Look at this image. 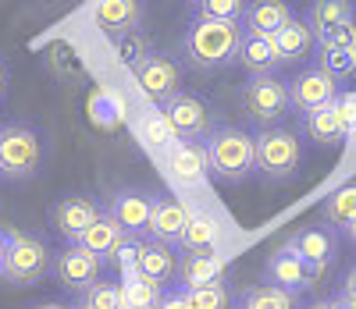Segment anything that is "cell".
Masks as SVG:
<instances>
[{
  "mask_svg": "<svg viewBox=\"0 0 356 309\" xmlns=\"http://www.w3.org/2000/svg\"><path fill=\"white\" fill-rule=\"evenodd\" d=\"M243 28L235 22H203L193 18L186 36H182V53L193 68L200 72H221L235 65V50H239Z\"/></svg>",
  "mask_w": 356,
  "mask_h": 309,
  "instance_id": "6da1fadb",
  "label": "cell"
},
{
  "mask_svg": "<svg viewBox=\"0 0 356 309\" xmlns=\"http://www.w3.org/2000/svg\"><path fill=\"white\" fill-rule=\"evenodd\" d=\"M207 171L225 185H243L253 174V135L235 125H214L203 135Z\"/></svg>",
  "mask_w": 356,
  "mask_h": 309,
  "instance_id": "7a4b0ae2",
  "label": "cell"
},
{
  "mask_svg": "<svg viewBox=\"0 0 356 309\" xmlns=\"http://www.w3.org/2000/svg\"><path fill=\"white\" fill-rule=\"evenodd\" d=\"M300 164H303V146L296 132L260 128L253 135V174L267 181H285V178H296Z\"/></svg>",
  "mask_w": 356,
  "mask_h": 309,
  "instance_id": "3957f363",
  "label": "cell"
},
{
  "mask_svg": "<svg viewBox=\"0 0 356 309\" xmlns=\"http://www.w3.org/2000/svg\"><path fill=\"white\" fill-rule=\"evenodd\" d=\"M50 270V245L40 235L29 231H4V277L18 288H29L43 281V274Z\"/></svg>",
  "mask_w": 356,
  "mask_h": 309,
  "instance_id": "277c9868",
  "label": "cell"
},
{
  "mask_svg": "<svg viewBox=\"0 0 356 309\" xmlns=\"http://www.w3.org/2000/svg\"><path fill=\"white\" fill-rule=\"evenodd\" d=\"M43 167V139L25 125H0V178H33Z\"/></svg>",
  "mask_w": 356,
  "mask_h": 309,
  "instance_id": "5b68a950",
  "label": "cell"
},
{
  "mask_svg": "<svg viewBox=\"0 0 356 309\" xmlns=\"http://www.w3.org/2000/svg\"><path fill=\"white\" fill-rule=\"evenodd\" d=\"M243 110L257 128H275L278 121H285L289 110V89L285 78L278 75H253L243 85Z\"/></svg>",
  "mask_w": 356,
  "mask_h": 309,
  "instance_id": "8992f818",
  "label": "cell"
},
{
  "mask_svg": "<svg viewBox=\"0 0 356 309\" xmlns=\"http://www.w3.org/2000/svg\"><path fill=\"white\" fill-rule=\"evenodd\" d=\"M157 110L168 121V128L175 132V139H182V142H203V135L214 128V110L196 92H175Z\"/></svg>",
  "mask_w": 356,
  "mask_h": 309,
  "instance_id": "52a82bcc",
  "label": "cell"
},
{
  "mask_svg": "<svg viewBox=\"0 0 356 309\" xmlns=\"http://www.w3.org/2000/svg\"><path fill=\"white\" fill-rule=\"evenodd\" d=\"M285 249L300 260L314 277H321V274H328L335 267V260H339V235L328 224H310V228L296 231Z\"/></svg>",
  "mask_w": 356,
  "mask_h": 309,
  "instance_id": "ba28073f",
  "label": "cell"
},
{
  "mask_svg": "<svg viewBox=\"0 0 356 309\" xmlns=\"http://www.w3.org/2000/svg\"><path fill=\"white\" fill-rule=\"evenodd\" d=\"M285 89H289V110H296L303 117V114L332 103L339 97V78L328 75L321 65H310L303 72H296L292 82H285Z\"/></svg>",
  "mask_w": 356,
  "mask_h": 309,
  "instance_id": "9c48e42d",
  "label": "cell"
},
{
  "mask_svg": "<svg viewBox=\"0 0 356 309\" xmlns=\"http://www.w3.org/2000/svg\"><path fill=\"white\" fill-rule=\"evenodd\" d=\"M132 75H136L139 89H143L157 107H161L164 100H171L175 92H182V65H178L175 57H168V53L143 57L139 65L132 68Z\"/></svg>",
  "mask_w": 356,
  "mask_h": 309,
  "instance_id": "30bf717a",
  "label": "cell"
},
{
  "mask_svg": "<svg viewBox=\"0 0 356 309\" xmlns=\"http://www.w3.org/2000/svg\"><path fill=\"white\" fill-rule=\"evenodd\" d=\"M150 210H154V192L143 189H118L107 203V217L122 228L129 238H146V224H150Z\"/></svg>",
  "mask_w": 356,
  "mask_h": 309,
  "instance_id": "8fae6325",
  "label": "cell"
},
{
  "mask_svg": "<svg viewBox=\"0 0 356 309\" xmlns=\"http://www.w3.org/2000/svg\"><path fill=\"white\" fill-rule=\"evenodd\" d=\"M50 270H54V281L61 288H72V292H86L100 281V260L93 253H86L82 245H68L61 249L54 260H50Z\"/></svg>",
  "mask_w": 356,
  "mask_h": 309,
  "instance_id": "7c38bea8",
  "label": "cell"
},
{
  "mask_svg": "<svg viewBox=\"0 0 356 309\" xmlns=\"http://www.w3.org/2000/svg\"><path fill=\"white\" fill-rule=\"evenodd\" d=\"M104 213V206L93 199V196H65L50 206V224L57 228V235L68 238L72 245L79 242V235L93 224Z\"/></svg>",
  "mask_w": 356,
  "mask_h": 309,
  "instance_id": "4fadbf2b",
  "label": "cell"
},
{
  "mask_svg": "<svg viewBox=\"0 0 356 309\" xmlns=\"http://www.w3.org/2000/svg\"><path fill=\"white\" fill-rule=\"evenodd\" d=\"M161 157H164L168 178L178 185V189H196V185H203V178H207V157H203V146L200 142L175 139L161 153Z\"/></svg>",
  "mask_w": 356,
  "mask_h": 309,
  "instance_id": "5bb4252c",
  "label": "cell"
},
{
  "mask_svg": "<svg viewBox=\"0 0 356 309\" xmlns=\"http://www.w3.org/2000/svg\"><path fill=\"white\" fill-rule=\"evenodd\" d=\"M189 224V206L175 196H154V210H150V224H146V238H154L168 249H178L182 231Z\"/></svg>",
  "mask_w": 356,
  "mask_h": 309,
  "instance_id": "9a60e30c",
  "label": "cell"
},
{
  "mask_svg": "<svg viewBox=\"0 0 356 309\" xmlns=\"http://www.w3.org/2000/svg\"><path fill=\"white\" fill-rule=\"evenodd\" d=\"M89 18H93V25L104 28L111 40L125 36V33L143 25V0H93V4H89Z\"/></svg>",
  "mask_w": 356,
  "mask_h": 309,
  "instance_id": "2e32d148",
  "label": "cell"
},
{
  "mask_svg": "<svg viewBox=\"0 0 356 309\" xmlns=\"http://www.w3.org/2000/svg\"><path fill=\"white\" fill-rule=\"evenodd\" d=\"M317 50H321V68L328 75L335 78L356 75V22L317 40Z\"/></svg>",
  "mask_w": 356,
  "mask_h": 309,
  "instance_id": "e0dca14e",
  "label": "cell"
},
{
  "mask_svg": "<svg viewBox=\"0 0 356 309\" xmlns=\"http://www.w3.org/2000/svg\"><path fill=\"white\" fill-rule=\"evenodd\" d=\"M292 15L296 11L285 4V0H246L239 28L250 33V36H267V40H271Z\"/></svg>",
  "mask_w": 356,
  "mask_h": 309,
  "instance_id": "ac0fdd59",
  "label": "cell"
},
{
  "mask_svg": "<svg viewBox=\"0 0 356 309\" xmlns=\"http://www.w3.org/2000/svg\"><path fill=\"white\" fill-rule=\"evenodd\" d=\"M271 43H275V53H278V65H303V60L317 50V40L300 15H292L271 36Z\"/></svg>",
  "mask_w": 356,
  "mask_h": 309,
  "instance_id": "d6986e66",
  "label": "cell"
},
{
  "mask_svg": "<svg viewBox=\"0 0 356 309\" xmlns=\"http://www.w3.org/2000/svg\"><path fill=\"white\" fill-rule=\"evenodd\" d=\"M175 267H178V260H175V253L168 249V245H161L154 238H139L132 274L146 277V281H154L161 288H168V281H175Z\"/></svg>",
  "mask_w": 356,
  "mask_h": 309,
  "instance_id": "ffe728a7",
  "label": "cell"
},
{
  "mask_svg": "<svg viewBox=\"0 0 356 309\" xmlns=\"http://www.w3.org/2000/svg\"><path fill=\"white\" fill-rule=\"evenodd\" d=\"M314 281H317V277L300 260H296L289 249H278V253H271V260H267V285H275V288H282V292H289L296 299H300L303 292H310Z\"/></svg>",
  "mask_w": 356,
  "mask_h": 309,
  "instance_id": "44dd1931",
  "label": "cell"
},
{
  "mask_svg": "<svg viewBox=\"0 0 356 309\" xmlns=\"http://www.w3.org/2000/svg\"><path fill=\"white\" fill-rule=\"evenodd\" d=\"M353 0H314V4L307 8V28L314 33V40H324L328 33H335V28H346L353 25Z\"/></svg>",
  "mask_w": 356,
  "mask_h": 309,
  "instance_id": "7402d4cb",
  "label": "cell"
},
{
  "mask_svg": "<svg viewBox=\"0 0 356 309\" xmlns=\"http://www.w3.org/2000/svg\"><path fill=\"white\" fill-rule=\"evenodd\" d=\"M235 65L246 68L250 78H253V75H275V72L282 68V65H278V53H275V43L267 40V36H250V33L239 36Z\"/></svg>",
  "mask_w": 356,
  "mask_h": 309,
  "instance_id": "603a6c76",
  "label": "cell"
},
{
  "mask_svg": "<svg viewBox=\"0 0 356 309\" xmlns=\"http://www.w3.org/2000/svg\"><path fill=\"white\" fill-rule=\"evenodd\" d=\"M175 277H178V292H196L203 285H211L221 277V260L218 256H193V253H182V260H178L175 267Z\"/></svg>",
  "mask_w": 356,
  "mask_h": 309,
  "instance_id": "cb8c5ba5",
  "label": "cell"
},
{
  "mask_svg": "<svg viewBox=\"0 0 356 309\" xmlns=\"http://www.w3.org/2000/svg\"><path fill=\"white\" fill-rule=\"evenodd\" d=\"M129 235L122 231V228H118L111 217H107V213H100V217L93 221V224H89L82 235H79V242L75 245H82V249L86 253H93L97 260H111L114 256V249H118V245H122Z\"/></svg>",
  "mask_w": 356,
  "mask_h": 309,
  "instance_id": "d4e9b609",
  "label": "cell"
},
{
  "mask_svg": "<svg viewBox=\"0 0 356 309\" xmlns=\"http://www.w3.org/2000/svg\"><path fill=\"white\" fill-rule=\"evenodd\" d=\"M232 309H300V299L275 288V285H267V281H257L235 295Z\"/></svg>",
  "mask_w": 356,
  "mask_h": 309,
  "instance_id": "484cf974",
  "label": "cell"
},
{
  "mask_svg": "<svg viewBox=\"0 0 356 309\" xmlns=\"http://www.w3.org/2000/svg\"><path fill=\"white\" fill-rule=\"evenodd\" d=\"M303 132L317 142V146H342L346 142V132L339 125V114H335V100L324 103L310 114H303Z\"/></svg>",
  "mask_w": 356,
  "mask_h": 309,
  "instance_id": "4316f807",
  "label": "cell"
},
{
  "mask_svg": "<svg viewBox=\"0 0 356 309\" xmlns=\"http://www.w3.org/2000/svg\"><path fill=\"white\" fill-rule=\"evenodd\" d=\"M214 242H218L214 221L207 217V213H189V224H186V231H182L178 249H182V253H193V256H211Z\"/></svg>",
  "mask_w": 356,
  "mask_h": 309,
  "instance_id": "83f0119b",
  "label": "cell"
},
{
  "mask_svg": "<svg viewBox=\"0 0 356 309\" xmlns=\"http://www.w3.org/2000/svg\"><path fill=\"white\" fill-rule=\"evenodd\" d=\"M47 68L54 78H61V82H82L86 78V65H82V57L75 53L72 43L65 40H57L47 47Z\"/></svg>",
  "mask_w": 356,
  "mask_h": 309,
  "instance_id": "f1b7e54d",
  "label": "cell"
},
{
  "mask_svg": "<svg viewBox=\"0 0 356 309\" xmlns=\"http://www.w3.org/2000/svg\"><path fill=\"white\" fill-rule=\"evenodd\" d=\"M164 299V288L146 281L139 274H122V306L125 309H157Z\"/></svg>",
  "mask_w": 356,
  "mask_h": 309,
  "instance_id": "f546056e",
  "label": "cell"
},
{
  "mask_svg": "<svg viewBox=\"0 0 356 309\" xmlns=\"http://www.w3.org/2000/svg\"><path fill=\"white\" fill-rule=\"evenodd\" d=\"M324 221L332 231H346L349 224H356V185H342L324 199Z\"/></svg>",
  "mask_w": 356,
  "mask_h": 309,
  "instance_id": "4dcf8cb0",
  "label": "cell"
},
{
  "mask_svg": "<svg viewBox=\"0 0 356 309\" xmlns=\"http://www.w3.org/2000/svg\"><path fill=\"white\" fill-rule=\"evenodd\" d=\"M139 142L150 149V153H164L171 142H175V132L168 128V121L161 117V110H146L143 117H139Z\"/></svg>",
  "mask_w": 356,
  "mask_h": 309,
  "instance_id": "1f68e13d",
  "label": "cell"
},
{
  "mask_svg": "<svg viewBox=\"0 0 356 309\" xmlns=\"http://www.w3.org/2000/svg\"><path fill=\"white\" fill-rule=\"evenodd\" d=\"M114 53H118V60H122V65L136 68L139 60L150 57L154 50H150V40H146L143 28H132V33H125V36H114Z\"/></svg>",
  "mask_w": 356,
  "mask_h": 309,
  "instance_id": "d6a6232c",
  "label": "cell"
},
{
  "mask_svg": "<svg viewBox=\"0 0 356 309\" xmlns=\"http://www.w3.org/2000/svg\"><path fill=\"white\" fill-rule=\"evenodd\" d=\"M193 8H196V18H203V22H235L239 25L246 0H196Z\"/></svg>",
  "mask_w": 356,
  "mask_h": 309,
  "instance_id": "836d02e7",
  "label": "cell"
},
{
  "mask_svg": "<svg viewBox=\"0 0 356 309\" xmlns=\"http://www.w3.org/2000/svg\"><path fill=\"white\" fill-rule=\"evenodd\" d=\"M79 309H125V306H122V285H114V281H97L93 288L82 292Z\"/></svg>",
  "mask_w": 356,
  "mask_h": 309,
  "instance_id": "e575fe53",
  "label": "cell"
},
{
  "mask_svg": "<svg viewBox=\"0 0 356 309\" xmlns=\"http://www.w3.org/2000/svg\"><path fill=\"white\" fill-rule=\"evenodd\" d=\"M189 306H193V309H232V292H228V285L218 277V281L189 292Z\"/></svg>",
  "mask_w": 356,
  "mask_h": 309,
  "instance_id": "d590c367",
  "label": "cell"
},
{
  "mask_svg": "<svg viewBox=\"0 0 356 309\" xmlns=\"http://www.w3.org/2000/svg\"><path fill=\"white\" fill-rule=\"evenodd\" d=\"M89 117H93L97 125H118V121H122V103H118L111 92H97V97L89 100Z\"/></svg>",
  "mask_w": 356,
  "mask_h": 309,
  "instance_id": "8d00e7d4",
  "label": "cell"
},
{
  "mask_svg": "<svg viewBox=\"0 0 356 309\" xmlns=\"http://www.w3.org/2000/svg\"><path fill=\"white\" fill-rule=\"evenodd\" d=\"M335 114H339V125H342L346 139H356V92L353 89H339Z\"/></svg>",
  "mask_w": 356,
  "mask_h": 309,
  "instance_id": "74e56055",
  "label": "cell"
},
{
  "mask_svg": "<svg viewBox=\"0 0 356 309\" xmlns=\"http://www.w3.org/2000/svg\"><path fill=\"white\" fill-rule=\"evenodd\" d=\"M157 309H193L189 306V295L186 292H178V288H164V299Z\"/></svg>",
  "mask_w": 356,
  "mask_h": 309,
  "instance_id": "f35d334b",
  "label": "cell"
},
{
  "mask_svg": "<svg viewBox=\"0 0 356 309\" xmlns=\"http://www.w3.org/2000/svg\"><path fill=\"white\" fill-rule=\"evenodd\" d=\"M339 295H346V299H353V302H356V263L342 274V288H339Z\"/></svg>",
  "mask_w": 356,
  "mask_h": 309,
  "instance_id": "ab89813d",
  "label": "cell"
},
{
  "mask_svg": "<svg viewBox=\"0 0 356 309\" xmlns=\"http://www.w3.org/2000/svg\"><path fill=\"white\" fill-rule=\"evenodd\" d=\"M328 306H332V309H356V302H353V299H346V295H335V299H328Z\"/></svg>",
  "mask_w": 356,
  "mask_h": 309,
  "instance_id": "60d3db41",
  "label": "cell"
},
{
  "mask_svg": "<svg viewBox=\"0 0 356 309\" xmlns=\"http://www.w3.org/2000/svg\"><path fill=\"white\" fill-rule=\"evenodd\" d=\"M303 309H332V306H328V299H314V302H307Z\"/></svg>",
  "mask_w": 356,
  "mask_h": 309,
  "instance_id": "b9f144b4",
  "label": "cell"
},
{
  "mask_svg": "<svg viewBox=\"0 0 356 309\" xmlns=\"http://www.w3.org/2000/svg\"><path fill=\"white\" fill-rule=\"evenodd\" d=\"M33 309H72V306H65V302H40V306H33Z\"/></svg>",
  "mask_w": 356,
  "mask_h": 309,
  "instance_id": "7bdbcfd3",
  "label": "cell"
},
{
  "mask_svg": "<svg viewBox=\"0 0 356 309\" xmlns=\"http://www.w3.org/2000/svg\"><path fill=\"white\" fill-rule=\"evenodd\" d=\"M0 277H4V231H0Z\"/></svg>",
  "mask_w": 356,
  "mask_h": 309,
  "instance_id": "ee69618b",
  "label": "cell"
},
{
  "mask_svg": "<svg viewBox=\"0 0 356 309\" xmlns=\"http://www.w3.org/2000/svg\"><path fill=\"white\" fill-rule=\"evenodd\" d=\"M346 235H349V242L356 245V224H349V228H346Z\"/></svg>",
  "mask_w": 356,
  "mask_h": 309,
  "instance_id": "f6af8a7d",
  "label": "cell"
},
{
  "mask_svg": "<svg viewBox=\"0 0 356 309\" xmlns=\"http://www.w3.org/2000/svg\"><path fill=\"white\" fill-rule=\"evenodd\" d=\"M4 82H8V75H4V65H0V92H4Z\"/></svg>",
  "mask_w": 356,
  "mask_h": 309,
  "instance_id": "bcb514c9",
  "label": "cell"
},
{
  "mask_svg": "<svg viewBox=\"0 0 356 309\" xmlns=\"http://www.w3.org/2000/svg\"><path fill=\"white\" fill-rule=\"evenodd\" d=\"M189 4H196V0H189Z\"/></svg>",
  "mask_w": 356,
  "mask_h": 309,
  "instance_id": "7dc6e473",
  "label": "cell"
}]
</instances>
